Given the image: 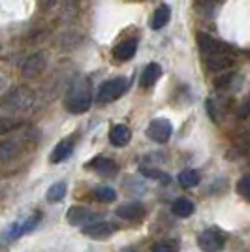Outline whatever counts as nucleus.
Listing matches in <instances>:
<instances>
[{
  "label": "nucleus",
  "instance_id": "15",
  "mask_svg": "<svg viewBox=\"0 0 250 252\" xmlns=\"http://www.w3.org/2000/svg\"><path fill=\"white\" fill-rule=\"evenodd\" d=\"M137 51V40H125V42H121L117 47H115L113 51V57L117 61H121V63H125V61H130Z\"/></svg>",
  "mask_w": 250,
  "mask_h": 252
},
{
  "label": "nucleus",
  "instance_id": "22",
  "mask_svg": "<svg viewBox=\"0 0 250 252\" xmlns=\"http://www.w3.org/2000/svg\"><path fill=\"white\" fill-rule=\"evenodd\" d=\"M64 196H66V183L61 181V183H55L49 187L47 190V194H45V198L49 203H57V201H62Z\"/></svg>",
  "mask_w": 250,
  "mask_h": 252
},
{
  "label": "nucleus",
  "instance_id": "13",
  "mask_svg": "<svg viewBox=\"0 0 250 252\" xmlns=\"http://www.w3.org/2000/svg\"><path fill=\"white\" fill-rule=\"evenodd\" d=\"M233 64V59L229 53H220V55H209L205 59V66L211 72H224Z\"/></svg>",
  "mask_w": 250,
  "mask_h": 252
},
{
  "label": "nucleus",
  "instance_id": "14",
  "mask_svg": "<svg viewBox=\"0 0 250 252\" xmlns=\"http://www.w3.org/2000/svg\"><path fill=\"white\" fill-rule=\"evenodd\" d=\"M130 139H132V132L126 125H115L109 130V141L115 147H125L130 143Z\"/></svg>",
  "mask_w": 250,
  "mask_h": 252
},
{
  "label": "nucleus",
  "instance_id": "20",
  "mask_svg": "<svg viewBox=\"0 0 250 252\" xmlns=\"http://www.w3.org/2000/svg\"><path fill=\"white\" fill-rule=\"evenodd\" d=\"M169 17H171V10H169V6L162 4V6L155 11V17H153L151 27H153L155 31H160V29H164L167 23H169Z\"/></svg>",
  "mask_w": 250,
  "mask_h": 252
},
{
  "label": "nucleus",
  "instance_id": "18",
  "mask_svg": "<svg viewBox=\"0 0 250 252\" xmlns=\"http://www.w3.org/2000/svg\"><path fill=\"white\" fill-rule=\"evenodd\" d=\"M21 147L15 139H6L0 143V162H11L13 158L19 157Z\"/></svg>",
  "mask_w": 250,
  "mask_h": 252
},
{
  "label": "nucleus",
  "instance_id": "9",
  "mask_svg": "<svg viewBox=\"0 0 250 252\" xmlns=\"http://www.w3.org/2000/svg\"><path fill=\"white\" fill-rule=\"evenodd\" d=\"M115 230H117L115 224L105 220H98L89 224V226H83V233L89 235V237H93V239H107V237L113 235Z\"/></svg>",
  "mask_w": 250,
  "mask_h": 252
},
{
  "label": "nucleus",
  "instance_id": "29",
  "mask_svg": "<svg viewBox=\"0 0 250 252\" xmlns=\"http://www.w3.org/2000/svg\"><path fill=\"white\" fill-rule=\"evenodd\" d=\"M4 83H6V79H4V77H2V75H0V89H2V87H4Z\"/></svg>",
  "mask_w": 250,
  "mask_h": 252
},
{
  "label": "nucleus",
  "instance_id": "19",
  "mask_svg": "<svg viewBox=\"0 0 250 252\" xmlns=\"http://www.w3.org/2000/svg\"><path fill=\"white\" fill-rule=\"evenodd\" d=\"M171 211H173V215L179 217V219H188V217L194 215L196 205L188 200V198H177V200L173 201V205H171Z\"/></svg>",
  "mask_w": 250,
  "mask_h": 252
},
{
  "label": "nucleus",
  "instance_id": "6",
  "mask_svg": "<svg viewBox=\"0 0 250 252\" xmlns=\"http://www.w3.org/2000/svg\"><path fill=\"white\" fill-rule=\"evenodd\" d=\"M66 220L72 226H89V224L102 220V219H100L98 213L87 209V207H70L66 213Z\"/></svg>",
  "mask_w": 250,
  "mask_h": 252
},
{
  "label": "nucleus",
  "instance_id": "3",
  "mask_svg": "<svg viewBox=\"0 0 250 252\" xmlns=\"http://www.w3.org/2000/svg\"><path fill=\"white\" fill-rule=\"evenodd\" d=\"M128 87H130V79L128 77L109 79V81L100 85L98 94H96V102L102 105L109 104V102H113V100H117V98H121V96L125 94L126 91H128Z\"/></svg>",
  "mask_w": 250,
  "mask_h": 252
},
{
  "label": "nucleus",
  "instance_id": "11",
  "mask_svg": "<svg viewBox=\"0 0 250 252\" xmlns=\"http://www.w3.org/2000/svg\"><path fill=\"white\" fill-rule=\"evenodd\" d=\"M87 168L94 169L96 173H100V175H104V177H113L115 173L119 171V166H117L115 160H111V158H100V157L91 160V162L87 164Z\"/></svg>",
  "mask_w": 250,
  "mask_h": 252
},
{
  "label": "nucleus",
  "instance_id": "30",
  "mask_svg": "<svg viewBox=\"0 0 250 252\" xmlns=\"http://www.w3.org/2000/svg\"><path fill=\"white\" fill-rule=\"evenodd\" d=\"M125 252H136V251H125Z\"/></svg>",
  "mask_w": 250,
  "mask_h": 252
},
{
  "label": "nucleus",
  "instance_id": "24",
  "mask_svg": "<svg viewBox=\"0 0 250 252\" xmlns=\"http://www.w3.org/2000/svg\"><path fill=\"white\" fill-rule=\"evenodd\" d=\"M94 198L98 201H102V203H111L117 198V192L111 187H98L94 190Z\"/></svg>",
  "mask_w": 250,
  "mask_h": 252
},
{
  "label": "nucleus",
  "instance_id": "16",
  "mask_svg": "<svg viewBox=\"0 0 250 252\" xmlns=\"http://www.w3.org/2000/svg\"><path fill=\"white\" fill-rule=\"evenodd\" d=\"M72 149H73V139H62L57 143V147L53 149V153L49 155V160L53 164H61L64 162L66 158L72 155Z\"/></svg>",
  "mask_w": 250,
  "mask_h": 252
},
{
  "label": "nucleus",
  "instance_id": "17",
  "mask_svg": "<svg viewBox=\"0 0 250 252\" xmlns=\"http://www.w3.org/2000/svg\"><path fill=\"white\" fill-rule=\"evenodd\" d=\"M160 75H162V68H160V64H156V63L147 64L145 70H143V74H141V81H139V85H141L143 89L153 87V85L160 79Z\"/></svg>",
  "mask_w": 250,
  "mask_h": 252
},
{
  "label": "nucleus",
  "instance_id": "7",
  "mask_svg": "<svg viewBox=\"0 0 250 252\" xmlns=\"http://www.w3.org/2000/svg\"><path fill=\"white\" fill-rule=\"evenodd\" d=\"M171 132H173V128H171V123L167 119H155L147 128V136L156 143H166L171 137Z\"/></svg>",
  "mask_w": 250,
  "mask_h": 252
},
{
  "label": "nucleus",
  "instance_id": "21",
  "mask_svg": "<svg viewBox=\"0 0 250 252\" xmlns=\"http://www.w3.org/2000/svg\"><path fill=\"white\" fill-rule=\"evenodd\" d=\"M179 185L183 189H194L199 185V173L196 169H183L179 173Z\"/></svg>",
  "mask_w": 250,
  "mask_h": 252
},
{
  "label": "nucleus",
  "instance_id": "23",
  "mask_svg": "<svg viewBox=\"0 0 250 252\" xmlns=\"http://www.w3.org/2000/svg\"><path fill=\"white\" fill-rule=\"evenodd\" d=\"M139 173H141V175H145V177H149V179H156V181H160L162 185H169V183H171V175L166 173V171H162V169L141 166V168H139Z\"/></svg>",
  "mask_w": 250,
  "mask_h": 252
},
{
  "label": "nucleus",
  "instance_id": "5",
  "mask_svg": "<svg viewBox=\"0 0 250 252\" xmlns=\"http://www.w3.org/2000/svg\"><path fill=\"white\" fill-rule=\"evenodd\" d=\"M226 243L224 233H220L217 228H209L198 235V247L203 252H219Z\"/></svg>",
  "mask_w": 250,
  "mask_h": 252
},
{
  "label": "nucleus",
  "instance_id": "12",
  "mask_svg": "<svg viewBox=\"0 0 250 252\" xmlns=\"http://www.w3.org/2000/svg\"><path fill=\"white\" fill-rule=\"evenodd\" d=\"M145 215V207L137 201H128L117 207V217L125 219V220H139Z\"/></svg>",
  "mask_w": 250,
  "mask_h": 252
},
{
  "label": "nucleus",
  "instance_id": "10",
  "mask_svg": "<svg viewBox=\"0 0 250 252\" xmlns=\"http://www.w3.org/2000/svg\"><path fill=\"white\" fill-rule=\"evenodd\" d=\"M45 64H47L45 55H43V53H34V55H31V57L25 61L21 72L25 77H36V75H40L43 70H45Z\"/></svg>",
  "mask_w": 250,
  "mask_h": 252
},
{
  "label": "nucleus",
  "instance_id": "8",
  "mask_svg": "<svg viewBox=\"0 0 250 252\" xmlns=\"http://www.w3.org/2000/svg\"><path fill=\"white\" fill-rule=\"evenodd\" d=\"M198 45L201 53H205V55H220V53H231V47L226 45L224 42H219V40H215V38H211L209 34H203V32H199L198 34Z\"/></svg>",
  "mask_w": 250,
  "mask_h": 252
},
{
  "label": "nucleus",
  "instance_id": "4",
  "mask_svg": "<svg viewBox=\"0 0 250 252\" xmlns=\"http://www.w3.org/2000/svg\"><path fill=\"white\" fill-rule=\"evenodd\" d=\"M40 220H42V213H34V215H31L29 219H25L23 222H13L10 228L4 231L2 239H4V241L19 239L21 235H25V233H29V231L34 230V228L40 224Z\"/></svg>",
  "mask_w": 250,
  "mask_h": 252
},
{
  "label": "nucleus",
  "instance_id": "28",
  "mask_svg": "<svg viewBox=\"0 0 250 252\" xmlns=\"http://www.w3.org/2000/svg\"><path fill=\"white\" fill-rule=\"evenodd\" d=\"M245 145H247V147H250V134H247V136H245Z\"/></svg>",
  "mask_w": 250,
  "mask_h": 252
},
{
  "label": "nucleus",
  "instance_id": "26",
  "mask_svg": "<svg viewBox=\"0 0 250 252\" xmlns=\"http://www.w3.org/2000/svg\"><path fill=\"white\" fill-rule=\"evenodd\" d=\"M237 192L243 200L250 201V175H245L241 177V181L237 183Z\"/></svg>",
  "mask_w": 250,
  "mask_h": 252
},
{
  "label": "nucleus",
  "instance_id": "1",
  "mask_svg": "<svg viewBox=\"0 0 250 252\" xmlns=\"http://www.w3.org/2000/svg\"><path fill=\"white\" fill-rule=\"evenodd\" d=\"M64 104H66V109L70 113H75V115L89 111V107L93 104V85H91V81L85 77L75 79L68 91V94H66Z\"/></svg>",
  "mask_w": 250,
  "mask_h": 252
},
{
  "label": "nucleus",
  "instance_id": "25",
  "mask_svg": "<svg viewBox=\"0 0 250 252\" xmlns=\"http://www.w3.org/2000/svg\"><path fill=\"white\" fill-rule=\"evenodd\" d=\"M151 252H179V243L166 239V241H158L151 247Z\"/></svg>",
  "mask_w": 250,
  "mask_h": 252
},
{
  "label": "nucleus",
  "instance_id": "27",
  "mask_svg": "<svg viewBox=\"0 0 250 252\" xmlns=\"http://www.w3.org/2000/svg\"><path fill=\"white\" fill-rule=\"evenodd\" d=\"M11 128H13V123H10L8 119H2V117H0V136L6 134V132H10Z\"/></svg>",
  "mask_w": 250,
  "mask_h": 252
},
{
  "label": "nucleus",
  "instance_id": "2",
  "mask_svg": "<svg viewBox=\"0 0 250 252\" xmlns=\"http://www.w3.org/2000/svg\"><path fill=\"white\" fill-rule=\"evenodd\" d=\"M34 102V94L31 93V89H13L10 93H6V94L0 98V105L4 107V109H8V111H13V113H17V111H25V109H29Z\"/></svg>",
  "mask_w": 250,
  "mask_h": 252
}]
</instances>
